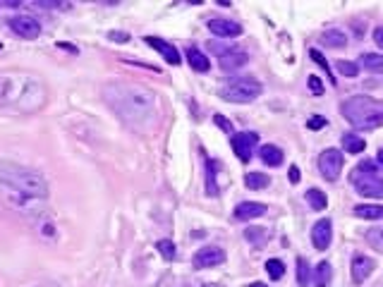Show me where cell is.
Returning <instances> with one entry per match:
<instances>
[{
	"instance_id": "f546056e",
	"label": "cell",
	"mask_w": 383,
	"mask_h": 287,
	"mask_svg": "<svg viewBox=\"0 0 383 287\" xmlns=\"http://www.w3.org/2000/svg\"><path fill=\"white\" fill-rule=\"evenodd\" d=\"M366 242H369V247L376 249V251H381L383 254V228H371L366 230Z\"/></svg>"
},
{
	"instance_id": "603a6c76",
	"label": "cell",
	"mask_w": 383,
	"mask_h": 287,
	"mask_svg": "<svg viewBox=\"0 0 383 287\" xmlns=\"http://www.w3.org/2000/svg\"><path fill=\"white\" fill-rule=\"evenodd\" d=\"M307 199V204H309V208H314V211H324L326 206H328V197H326L321 189H309L304 194Z\"/></svg>"
},
{
	"instance_id": "d590c367",
	"label": "cell",
	"mask_w": 383,
	"mask_h": 287,
	"mask_svg": "<svg viewBox=\"0 0 383 287\" xmlns=\"http://www.w3.org/2000/svg\"><path fill=\"white\" fill-rule=\"evenodd\" d=\"M307 86H309V91H312L314 96H321V93H324V84H321V79H319V77H314V74L307 79Z\"/></svg>"
},
{
	"instance_id": "484cf974",
	"label": "cell",
	"mask_w": 383,
	"mask_h": 287,
	"mask_svg": "<svg viewBox=\"0 0 383 287\" xmlns=\"http://www.w3.org/2000/svg\"><path fill=\"white\" fill-rule=\"evenodd\" d=\"M245 184H247V189H266L271 184V177L264 175V172H247Z\"/></svg>"
},
{
	"instance_id": "3957f363",
	"label": "cell",
	"mask_w": 383,
	"mask_h": 287,
	"mask_svg": "<svg viewBox=\"0 0 383 287\" xmlns=\"http://www.w3.org/2000/svg\"><path fill=\"white\" fill-rule=\"evenodd\" d=\"M0 184L12 189V192H20L24 197L39 199V201L48 199L46 177L41 172H36V170L17 165V163H0Z\"/></svg>"
},
{
	"instance_id": "f35d334b",
	"label": "cell",
	"mask_w": 383,
	"mask_h": 287,
	"mask_svg": "<svg viewBox=\"0 0 383 287\" xmlns=\"http://www.w3.org/2000/svg\"><path fill=\"white\" fill-rule=\"evenodd\" d=\"M108 39L110 41H118V43H125V41H129V34H125V31H110Z\"/></svg>"
},
{
	"instance_id": "44dd1931",
	"label": "cell",
	"mask_w": 383,
	"mask_h": 287,
	"mask_svg": "<svg viewBox=\"0 0 383 287\" xmlns=\"http://www.w3.org/2000/svg\"><path fill=\"white\" fill-rule=\"evenodd\" d=\"M354 216L364 220H381L383 206H378V204H359V206H354Z\"/></svg>"
},
{
	"instance_id": "f1b7e54d",
	"label": "cell",
	"mask_w": 383,
	"mask_h": 287,
	"mask_svg": "<svg viewBox=\"0 0 383 287\" xmlns=\"http://www.w3.org/2000/svg\"><path fill=\"white\" fill-rule=\"evenodd\" d=\"M335 69H338V74H343V77H357L359 74V65L352 62V60H338L335 62Z\"/></svg>"
},
{
	"instance_id": "30bf717a",
	"label": "cell",
	"mask_w": 383,
	"mask_h": 287,
	"mask_svg": "<svg viewBox=\"0 0 383 287\" xmlns=\"http://www.w3.org/2000/svg\"><path fill=\"white\" fill-rule=\"evenodd\" d=\"M225 251L220 247H201L194 254V258H192V263H194V268H213V266H220V263H225Z\"/></svg>"
},
{
	"instance_id": "ba28073f",
	"label": "cell",
	"mask_w": 383,
	"mask_h": 287,
	"mask_svg": "<svg viewBox=\"0 0 383 287\" xmlns=\"http://www.w3.org/2000/svg\"><path fill=\"white\" fill-rule=\"evenodd\" d=\"M256 141H259V134H256V132H235L230 146H233L235 156L242 160V163H249V160H252V153H254Z\"/></svg>"
},
{
	"instance_id": "9c48e42d",
	"label": "cell",
	"mask_w": 383,
	"mask_h": 287,
	"mask_svg": "<svg viewBox=\"0 0 383 287\" xmlns=\"http://www.w3.org/2000/svg\"><path fill=\"white\" fill-rule=\"evenodd\" d=\"M10 29L15 31L20 39L34 41V39H39L41 24L34 20V17H29V15H17V17H12L10 20Z\"/></svg>"
},
{
	"instance_id": "5b68a950",
	"label": "cell",
	"mask_w": 383,
	"mask_h": 287,
	"mask_svg": "<svg viewBox=\"0 0 383 287\" xmlns=\"http://www.w3.org/2000/svg\"><path fill=\"white\" fill-rule=\"evenodd\" d=\"M350 182L354 184L357 194L364 199H383V175L378 170V163L362 160L350 172Z\"/></svg>"
},
{
	"instance_id": "d6986e66",
	"label": "cell",
	"mask_w": 383,
	"mask_h": 287,
	"mask_svg": "<svg viewBox=\"0 0 383 287\" xmlns=\"http://www.w3.org/2000/svg\"><path fill=\"white\" fill-rule=\"evenodd\" d=\"M331 275H333L331 263H328V261H321V263L316 266V270L312 273V285L314 287H328L331 285Z\"/></svg>"
},
{
	"instance_id": "7bdbcfd3",
	"label": "cell",
	"mask_w": 383,
	"mask_h": 287,
	"mask_svg": "<svg viewBox=\"0 0 383 287\" xmlns=\"http://www.w3.org/2000/svg\"><path fill=\"white\" fill-rule=\"evenodd\" d=\"M378 165H383V149L378 151Z\"/></svg>"
},
{
	"instance_id": "e575fe53",
	"label": "cell",
	"mask_w": 383,
	"mask_h": 287,
	"mask_svg": "<svg viewBox=\"0 0 383 287\" xmlns=\"http://www.w3.org/2000/svg\"><path fill=\"white\" fill-rule=\"evenodd\" d=\"M208 48H211V53H216L218 58H223L225 53H230V50H235L237 46H227V43H218V41H208Z\"/></svg>"
},
{
	"instance_id": "bcb514c9",
	"label": "cell",
	"mask_w": 383,
	"mask_h": 287,
	"mask_svg": "<svg viewBox=\"0 0 383 287\" xmlns=\"http://www.w3.org/2000/svg\"><path fill=\"white\" fill-rule=\"evenodd\" d=\"M39 287H48V285H39Z\"/></svg>"
},
{
	"instance_id": "60d3db41",
	"label": "cell",
	"mask_w": 383,
	"mask_h": 287,
	"mask_svg": "<svg viewBox=\"0 0 383 287\" xmlns=\"http://www.w3.org/2000/svg\"><path fill=\"white\" fill-rule=\"evenodd\" d=\"M373 43H376L378 48H383V27L373 29Z\"/></svg>"
},
{
	"instance_id": "52a82bcc",
	"label": "cell",
	"mask_w": 383,
	"mask_h": 287,
	"mask_svg": "<svg viewBox=\"0 0 383 287\" xmlns=\"http://www.w3.org/2000/svg\"><path fill=\"white\" fill-rule=\"evenodd\" d=\"M343 153L338 149H326L321 151V156H319V172L324 175L328 182H335V179L340 177V172H343Z\"/></svg>"
},
{
	"instance_id": "d6a6232c",
	"label": "cell",
	"mask_w": 383,
	"mask_h": 287,
	"mask_svg": "<svg viewBox=\"0 0 383 287\" xmlns=\"http://www.w3.org/2000/svg\"><path fill=\"white\" fill-rule=\"evenodd\" d=\"M156 249L163 254L166 261H173V258H175V242H173V239H158Z\"/></svg>"
},
{
	"instance_id": "5bb4252c",
	"label": "cell",
	"mask_w": 383,
	"mask_h": 287,
	"mask_svg": "<svg viewBox=\"0 0 383 287\" xmlns=\"http://www.w3.org/2000/svg\"><path fill=\"white\" fill-rule=\"evenodd\" d=\"M266 213V206L264 204H256V201H240L233 211V218L235 220H254V218H261Z\"/></svg>"
},
{
	"instance_id": "1f68e13d",
	"label": "cell",
	"mask_w": 383,
	"mask_h": 287,
	"mask_svg": "<svg viewBox=\"0 0 383 287\" xmlns=\"http://www.w3.org/2000/svg\"><path fill=\"white\" fill-rule=\"evenodd\" d=\"M309 58L314 60L316 65H319V67H321V69H324V72H326V74L331 77V84H335V79H333V69H331V65H328V60H326L324 55H321V50L312 48V50H309Z\"/></svg>"
},
{
	"instance_id": "8d00e7d4",
	"label": "cell",
	"mask_w": 383,
	"mask_h": 287,
	"mask_svg": "<svg viewBox=\"0 0 383 287\" xmlns=\"http://www.w3.org/2000/svg\"><path fill=\"white\" fill-rule=\"evenodd\" d=\"M326 125H328V120L321 118V115H314V118H309L307 120V127L309 129H314V132H319V129H324Z\"/></svg>"
},
{
	"instance_id": "cb8c5ba5",
	"label": "cell",
	"mask_w": 383,
	"mask_h": 287,
	"mask_svg": "<svg viewBox=\"0 0 383 287\" xmlns=\"http://www.w3.org/2000/svg\"><path fill=\"white\" fill-rule=\"evenodd\" d=\"M36 230H39L41 239H46V242H53L55 235H58V232H55V223H53L50 218H43V216L36 218Z\"/></svg>"
},
{
	"instance_id": "9a60e30c",
	"label": "cell",
	"mask_w": 383,
	"mask_h": 287,
	"mask_svg": "<svg viewBox=\"0 0 383 287\" xmlns=\"http://www.w3.org/2000/svg\"><path fill=\"white\" fill-rule=\"evenodd\" d=\"M146 43L148 46H154V48L163 55V60H166L168 65H180V50L175 48V46H170L168 41H163V39H158V36H146Z\"/></svg>"
},
{
	"instance_id": "ab89813d",
	"label": "cell",
	"mask_w": 383,
	"mask_h": 287,
	"mask_svg": "<svg viewBox=\"0 0 383 287\" xmlns=\"http://www.w3.org/2000/svg\"><path fill=\"white\" fill-rule=\"evenodd\" d=\"M287 177H290V182H292V184H297V182H299V168H297V165H290V170H287Z\"/></svg>"
},
{
	"instance_id": "836d02e7",
	"label": "cell",
	"mask_w": 383,
	"mask_h": 287,
	"mask_svg": "<svg viewBox=\"0 0 383 287\" xmlns=\"http://www.w3.org/2000/svg\"><path fill=\"white\" fill-rule=\"evenodd\" d=\"M213 163H216V160H208V165H206V192L211 197L218 194V184H216V177H213Z\"/></svg>"
},
{
	"instance_id": "74e56055",
	"label": "cell",
	"mask_w": 383,
	"mask_h": 287,
	"mask_svg": "<svg viewBox=\"0 0 383 287\" xmlns=\"http://www.w3.org/2000/svg\"><path fill=\"white\" fill-rule=\"evenodd\" d=\"M213 122H216L218 127L223 129V132H227V134H233V122L225 118V115H213Z\"/></svg>"
},
{
	"instance_id": "4dcf8cb0",
	"label": "cell",
	"mask_w": 383,
	"mask_h": 287,
	"mask_svg": "<svg viewBox=\"0 0 383 287\" xmlns=\"http://www.w3.org/2000/svg\"><path fill=\"white\" fill-rule=\"evenodd\" d=\"M266 273L273 277V280H280L285 275V263L280 258H268L266 261Z\"/></svg>"
},
{
	"instance_id": "7402d4cb",
	"label": "cell",
	"mask_w": 383,
	"mask_h": 287,
	"mask_svg": "<svg viewBox=\"0 0 383 287\" xmlns=\"http://www.w3.org/2000/svg\"><path fill=\"white\" fill-rule=\"evenodd\" d=\"M187 60H189V65L197 69V72H208V69H211L208 58L199 48H187Z\"/></svg>"
},
{
	"instance_id": "83f0119b",
	"label": "cell",
	"mask_w": 383,
	"mask_h": 287,
	"mask_svg": "<svg viewBox=\"0 0 383 287\" xmlns=\"http://www.w3.org/2000/svg\"><path fill=\"white\" fill-rule=\"evenodd\" d=\"M297 285L299 287L312 285V268L307 263V258H297Z\"/></svg>"
},
{
	"instance_id": "ee69618b",
	"label": "cell",
	"mask_w": 383,
	"mask_h": 287,
	"mask_svg": "<svg viewBox=\"0 0 383 287\" xmlns=\"http://www.w3.org/2000/svg\"><path fill=\"white\" fill-rule=\"evenodd\" d=\"M249 287H268V285H264V282H252Z\"/></svg>"
},
{
	"instance_id": "ffe728a7",
	"label": "cell",
	"mask_w": 383,
	"mask_h": 287,
	"mask_svg": "<svg viewBox=\"0 0 383 287\" xmlns=\"http://www.w3.org/2000/svg\"><path fill=\"white\" fill-rule=\"evenodd\" d=\"M321 43H326L328 48H345L347 46V34L343 29H326L321 34Z\"/></svg>"
},
{
	"instance_id": "e0dca14e",
	"label": "cell",
	"mask_w": 383,
	"mask_h": 287,
	"mask_svg": "<svg viewBox=\"0 0 383 287\" xmlns=\"http://www.w3.org/2000/svg\"><path fill=\"white\" fill-rule=\"evenodd\" d=\"M259 158L264 160L266 165H271V168H280L283 165V151L273 146V144H264L261 149H259Z\"/></svg>"
},
{
	"instance_id": "6da1fadb",
	"label": "cell",
	"mask_w": 383,
	"mask_h": 287,
	"mask_svg": "<svg viewBox=\"0 0 383 287\" xmlns=\"http://www.w3.org/2000/svg\"><path fill=\"white\" fill-rule=\"evenodd\" d=\"M103 99L110 103V108L129 125H146L156 115V96L144 86L132 84H110L103 89Z\"/></svg>"
},
{
	"instance_id": "d4e9b609",
	"label": "cell",
	"mask_w": 383,
	"mask_h": 287,
	"mask_svg": "<svg viewBox=\"0 0 383 287\" xmlns=\"http://www.w3.org/2000/svg\"><path fill=\"white\" fill-rule=\"evenodd\" d=\"M343 149L347 153H362L366 149V141L357 134H343Z\"/></svg>"
},
{
	"instance_id": "7a4b0ae2",
	"label": "cell",
	"mask_w": 383,
	"mask_h": 287,
	"mask_svg": "<svg viewBox=\"0 0 383 287\" xmlns=\"http://www.w3.org/2000/svg\"><path fill=\"white\" fill-rule=\"evenodd\" d=\"M46 103V86L34 74H0V106H17L20 110H39Z\"/></svg>"
},
{
	"instance_id": "4fadbf2b",
	"label": "cell",
	"mask_w": 383,
	"mask_h": 287,
	"mask_svg": "<svg viewBox=\"0 0 383 287\" xmlns=\"http://www.w3.org/2000/svg\"><path fill=\"white\" fill-rule=\"evenodd\" d=\"M208 29H211V34H216L218 39H235L242 34V27L233 20H225V17L208 20Z\"/></svg>"
},
{
	"instance_id": "b9f144b4",
	"label": "cell",
	"mask_w": 383,
	"mask_h": 287,
	"mask_svg": "<svg viewBox=\"0 0 383 287\" xmlns=\"http://www.w3.org/2000/svg\"><path fill=\"white\" fill-rule=\"evenodd\" d=\"M58 48H65V50H69V53H77V48H74L72 43H58Z\"/></svg>"
},
{
	"instance_id": "ac0fdd59",
	"label": "cell",
	"mask_w": 383,
	"mask_h": 287,
	"mask_svg": "<svg viewBox=\"0 0 383 287\" xmlns=\"http://www.w3.org/2000/svg\"><path fill=\"white\" fill-rule=\"evenodd\" d=\"M366 69L371 74H383V55L381 53H362L359 58V69Z\"/></svg>"
},
{
	"instance_id": "8992f818",
	"label": "cell",
	"mask_w": 383,
	"mask_h": 287,
	"mask_svg": "<svg viewBox=\"0 0 383 287\" xmlns=\"http://www.w3.org/2000/svg\"><path fill=\"white\" fill-rule=\"evenodd\" d=\"M218 96L223 101H230V103H252L254 99L261 96V84L256 79H249V77H240V79L225 81L218 89Z\"/></svg>"
},
{
	"instance_id": "2e32d148",
	"label": "cell",
	"mask_w": 383,
	"mask_h": 287,
	"mask_svg": "<svg viewBox=\"0 0 383 287\" xmlns=\"http://www.w3.org/2000/svg\"><path fill=\"white\" fill-rule=\"evenodd\" d=\"M218 62H220V69L223 72H235V69H242L249 62V55H247L245 50H230V53H225L223 58H218Z\"/></svg>"
},
{
	"instance_id": "8fae6325",
	"label": "cell",
	"mask_w": 383,
	"mask_h": 287,
	"mask_svg": "<svg viewBox=\"0 0 383 287\" xmlns=\"http://www.w3.org/2000/svg\"><path fill=\"white\" fill-rule=\"evenodd\" d=\"M373 268H376V261H373V258H369L366 254H354L352 263H350L352 282H354V285H362L364 280L373 273Z\"/></svg>"
},
{
	"instance_id": "277c9868",
	"label": "cell",
	"mask_w": 383,
	"mask_h": 287,
	"mask_svg": "<svg viewBox=\"0 0 383 287\" xmlns=\"http://www.w3.org/2000/svg\"><path fill=\"white\" fill-rule=\"evenodd\" d=\"M340 115L357 129H376L383 125V101L357 93L340 103Z\"/></svg>"
},
{
	"instance_id": "4316f807",
	"label": "cell",
	"mask_w": 383,
	"mask_h": 287,
	"mask_svg": "<svg viewBox=\"0 0 383 287\" xmlns=\"http://www.w3.org/2000/svg\"><path fill=\"white\" fill-rule=\"evenodd\" d=\"M245 239L249 244H256V247H264L266 239H268V230L266 228H247L245 230Z\"/></svg>"
},
{
	"instance_id": "7c38bea8",
	"label": "cell",
	"mask_w": 383,
	"mask_h": 287,
	"mask_svg": "<svg viewBox=\"0 0 383 287\" xmlns=\"http://www.w3.org/2000/svg\"><path fill=\"white\" fill-rule=\"evenodd\" d=\"M331 239H333V223L328 218L316 220L314 228H312V244L319 251H326V249L331 247Z\"/></svg>"
},
{
	"instance_id": "f6af8a7d",
	"label": "cell",
	"mask_w": 383,
	"mask_h": 287,
	"mask_svg": "<svg viewBox=\"0 0 383 287\" xmlns=\"http://www.w3.org/2000/svg\"><path fill=\"white\" fill-rule=\"evenodd\" d=\"M204 287H216V285H204Z\"/></svg>"
}]
</instances>
